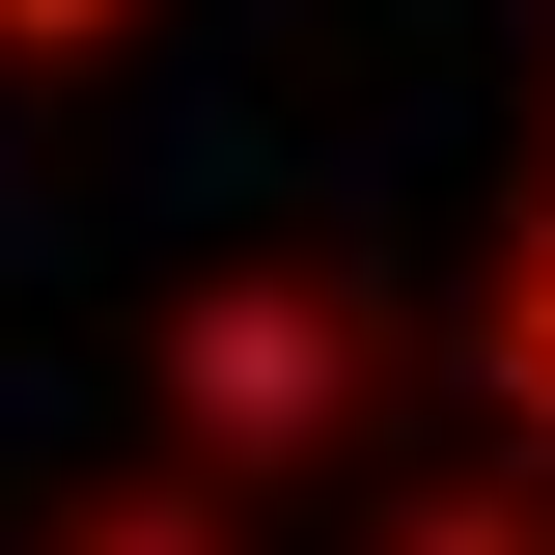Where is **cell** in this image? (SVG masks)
I'll return each mask as SVG.
<instances>
[{
  "label": "cell",
  "instance_id": "cell-1",
  "mask_svg": "<svg viewBox=\"0 0 555 555\" xmlns=\"http://www.w3.org/2000/svg\"><path fill=\"white\" fill-rule=\"evenodd\" d=\"M528 389H555V306H528Z\"/></svg>",
  "mask_w": 555,
  "mask_h": 555
}]
</instances>
